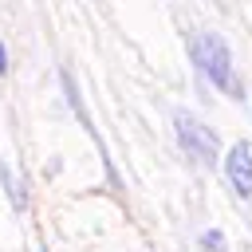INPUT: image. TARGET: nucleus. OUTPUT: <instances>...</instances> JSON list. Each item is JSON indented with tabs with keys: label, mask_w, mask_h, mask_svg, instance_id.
I'll return each instance as SVG.
<instances>
[{
	"label": "nucleus",
	"mask_w": 252,
	"mask_h": 252,
	"mask_svg": "<svg viewBox=\"0 0 252 252\" xmlns=\"http://www.w3.org/2000/svg\"><path fill=\"white\" fill-rule=\"evenodd\" d=\"M201 252H224V232H220V228L201 232Z\"/></svg>",
	"instance_id": "obj_4"
},
{
	"label": "nucleus",
	"mask_w": 252,
	"mask_h": 252,
	"mask_svg": "<svg viewBox=\"0 0 252 252\" xmlns=\"http://www.w3.org/2000/svg\"><path fill=\"white\" fill-rule=\"evenodd\" d=\"M173 134H177V146H181L197 165H205V169L217 165V158H220V142H217L213 126H205L201 118L177 110V114H173Z\"/></svg>",
	"instance_id": "obj_2"
},
{
	"label": "nucleus",
	"mask_w": 252,
	"mask_h": 252,
	"mask_svg": "<svg viewBox=\"0 0 252 252\" xmlns=\"http://www.w3.org/2000/svg\"><path fill=\"white\" fill-rule=\"evenodd\" d=\"M8 71V51H4V43H0V75Z\"/></svg>",
	"instance_id": "obj_5"
},
{
	"label": "nucleus",
	"mask_w": 252,
	"mask_h": 252,
	"mask_svg": "<svg viewBox=\"0 0 252 252\" xmlns=\"http://www.w3.org/2000/svg\"><path fill=\"white\" fill-rule=\"evenodd\" d=\"M189 59H193V67H197L217 91H232V87H236V79H232V51H228V43H224L220 35L197 32V35L189 39Z\"/></svg>",
	"instance_id": "obj_1"
},
{
	"label": "nucleus",
	"mask_w": 252,
	"mask_h": 252,
	"mask_svg": "<svg viewBox=\"0 0 252 252\" xmlns=\"http://www.w3.org/2000/svg\"><path fill=\"white\" fill-rule=\"evenodd\" d=\"M224 177H228V185H232V193H236L240 201H252V150H248V142H236V146L228 150V158H224Z\"/></svg>",
	"instance_id": "obj_3"
}]
</instances>
